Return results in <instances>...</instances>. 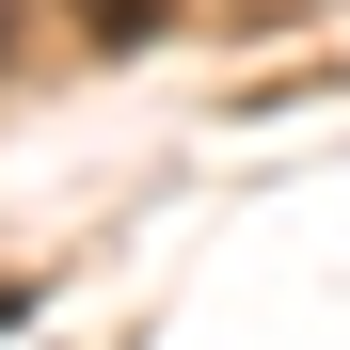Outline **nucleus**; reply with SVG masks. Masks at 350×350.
Masks as SVG:
<instances>
[{"label": "nucleus", "mask_w": 350, "mask_h": 350, "mask_svg": "<svg viewBox=\"0 0 350 350\" xmlns=\"http://www.w3.org/2000/svg\"><path fill=\"white\" fill-rule=\"evenodd\" d=\"M64 16H80V32H96V48H144V32H159V16H175V0H64Z\"/></svg>", "instance_id": "nucleus-1"}]
</instances>
